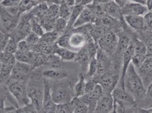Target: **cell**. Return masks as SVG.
Wrapping results in <instances>:
<instances>
[{
	"mask_svg": "<svg viewBox=\"0 0 152 113\" xmlns=\"http://www.w3.org/2000/svg\"><path fill=\"white\" fill-rule=\"evenodd\" d=\"M124 89L134 99L138 106L145 97L146 88L132 62L125 76Z\"/></svg>",
	"mask_w": 152,
	"mask_h": 113,
	"instance_id": "cell-1",
	"label": "cell"
},
{
	"mask_svg": "<svg viewBox=\"0 0 152 113\" xmlns=\"http://www.w3.org/2000/svg\"><path fill=\"white\" fill-rule=\"evenodd\" d=\"M114 113H140V107L133 97L118 84L112 92Z\"/></svg>",
	"mask_w": 152,
	"mask_h": 113,
	"instance_id": "cell-2",
	"label": "cell"
},
{
	"mask_svg": "<svg viewBox=\"0 0 152 113\" xmlns=\"http://www.w3.org/2000/svg\"><path fill=\"white\" fill-rule=\"evenodd\" d=\"M44 80L32 78L27 84L28 96L31 102L38 113H43V101L44 96Z\"/></svg>",
	"mask_w": 152,
	"mask_h": 113,
	"instance_id": "cell-3",
	"label": "cell"
},
{
	"mask_svg": "<svg viewBox=\"0 0 152 113\" xmlns=\"http://www.w3.org/2000/svg\"><path fill=\"white\" fill-rule=\"evenodd\" d=\"M6 83L10 94L17 102L19 107L25 106L31 103L28 94L25 81L13 80L9 78Z\"/></svg>",
	"mask_w": 152,
	"mask_h": 113,
	"instance_id": "cell-4",
	"label": "cell"
},
{
	"mask_svg": "<svg viewBox=\"0 0 152 113\" xmlns=\"http://www.w3.org/2000/svg\"><path fill=\"white\" fill-rule=\"evenodd\" d=\"M31 18L30 12L22 14L18 25L10 35V38L17 42L25 39L32 32Z\"/></svg>",
	"mask_w": 152,
	"mask_h": 113,
	"instance_id": "cell-5",
	"label": "cell"
},
{
	"mask_svg": "<svg viewBox=\"0 0 152 113\" xmlns=\"http://www.w3.org/2000/svg\"><path fill=\"white\" fill-rule=\"evenodd\" d=\"M118 35L111 30L106 31L99 38L97 45L109 56H114L119 42Z\"/></svg>",
	"mask_w": 152,
	"mask_h": 113,
	"instance_id": "cell-6",
	"label": "cell"
},
{
	"mask_svg": "<svg viewBox=\"0 0 152 113\" xmlns=\"http://www.w3.org/2000/svg\"><path fill=\"white\" fill-rule=\"evenodd\" d=\"M121 74L118 70L113 69L110 70L101 75L95 76V80L101 85L103 92L112 93L113 90L119 84Z\"/></svg>",
	"mask_w": 152,
	"mask_h": 113,
	"instance_id": "cell-7",
	"label": "cell"
},
{
	"mask_svg": "<svg viewBox=\"0 0 152 113\" xmlns=\"http://www.w3.org/2000/svg\"><path fill=\"white\" fill-rule=\"evenodd\" d=\"M51 93L54 102L56 104H60L70 102L75 96L74 89L69 85L63 83H58L51 88Z\"/></svg>",
	"mask_w": 152,
	"mask_h": 113,
	"instance_id": "cell-8",
	"label": "cell"
},
{
	"mask_svg": "<svg viewBox=\"0 0 152 113\" xmlns=\"http://www.w3.org/2000/svg\"><path fill=\"white\" fill-rule=\"evenodd\" d=\"M1 32L10 34L15 30L19 23L20 15L10 14L6 7L1 5Z\"/></svg>",
	"mask_w": 152,
	"mask_h": 113,
	"instance_id": "cell-9",
	"label": "cell"
},
{
	"mask_svg": "<svg viewBox=\"0 0 152 113\" xmlns=\"http://www.w3.org/2000/svg\"><path fill=\"white\" fill-rule=\"evenodd\" d=\"M88 32H83L78 30L73 33H70L69 38V49L78 51L83 47L91 38L89 37Z\"/></svg>",
	"mask_w": 152,
	"mask_h": 113,
	"instance_id": "cell-10",
	"label": "cell"
},
{
	"mask_svg": "<svg viewBox=\"0 0 152 113\" xmlns=\"http://www.w3.org/2000/svg\"><path fill=\"white\" fill-rule=\"evenodd\" d=\"M114 101L112 93L103 92L99 99L94 113H108L114 112Z\"/></svg>",
	"mask_w": 152,
	"mask_h": 113,
	"instance_id": "cell-11",
	"label": "cell"
},
{
	"mask_svg": "<svg viewBox=\"0 0 152 113\" xmlns=\"http://www.w3.org/2000/svg\"><path fill=\"white\" fill-rule=\"evenodd\" d=\"M33 70L31 64L17 61L10 78L13 80L25 81L27 76Z\"/></svg>",
	"mask_w": 152,
	"mask_h": 113,
	"instance_id": "cell-12",
	"label": "cell"
},
{
	"mask_svg": "<svg viewBox=\"0 0 152 113\" xmlns=\"http://www.w3.org/2000/svg\"><path fill=\"white\" fill-rule=\"evenodd\" d=\"M44 96L43 101V113H56L57 104L53 100L51 93V84L48 79H44Z\"/></svg>",
	"mask_w": 152,
	"mask_h": 113,
	"instance_id": "cell-13",
	"label": "cell"
},
{
	"mask_svg": "<svg viewBox=\"0 0 152 113\" xmlns=\"http://www.w3.org/2000/svg\"><path fill=\"white\" fill-rule=\"evenodd\" d=\"M136 70L147 89L152 83V56H148L141 66Z\"/></svg>",
	"mask_w": 152,
	"mask_h": 113,
	"instance_id": "cell-14",
	"label": "cell"
},
{
	"mask_svg": "<svg viewBox=\"0 0 152 113\" xmlns=\"http://www.w3.org/2000/svg\"><path fill=\"white\" fill-rule=\"evenodd\" d=\"M103 93V89L101 84H97L95 89L90 93L84 94L80 97L82 100L85 102L89 106V113L94 112L97 102Z\"/></svg>",
	"mask_w": 152,
	"mask_h": 113,
	"instance_id": "cell-15",
	"label": "cell"
},
{
	"mask_svg": "<svg viewBox=\"0 0 152 113\" xmlns=\"http://www.w3.org/2000/svg\"><path fill=\"white\" fill-rule=\"evenodd\" d=\"M121 12L123 16L125 15H142L144 16L149 12L145 5L129 1L121 8Z\"/></svg>",
	"mask_w": 152,
	"mask_h": 113,
	"instance_id": "cell-16",
	"label": "cell"
},
{
	"mask_svg": "<svg viewBox=\"0 0 152 113\" xmlns=\"http://www.w3.org/2000/svg\"><path fill=\"white\" fill-rule=\"evenodd\" d=\"M134 54V50H133V45L132 44H131L128 48L127 50L124 53L123 59H122V63H121V78L119 82V85L121 86V88L124 90V78L127 72L128 68L130 64V63L132 62V56Z\"/></svg>",
	"mask_w": 152,
	"mask_h": 113,
	"instance_id": "cell-17",
	"label": "cell"
},
{
	"mask_svg": "<svg viewBox=\"0 0 152 113\" xmlns=\"http://www.w3.org/2000/svg\"><path fill=\"white\" fill-rule=\"evenodd\" d=\"M109 56L101 49H98L96 56L98 63V72L96 75H101L111 69L112 62Z\"/></svg>",
	"mask_w": 152,
	"mask_h": 113,
	"instance_id": "cell-18",
	"label": "cell"
},
{
	"mask_svg": "<svg viewBox=\"0 0 152 113\" xmlns=\"http://www.w3.org/2000/svg\"><path fill=\"white\" fill-rule=\"evenodd\" d=\"M96 19L97 18L89 7H85L78 19H77L73 28H77L91 23H94Z\"/></svg>",
	"mask_w": 152,
	"mask_h": 113,
	"instance_id": "cell-19",
	"label": "cell"
},
{
	"mask_svg": "<svg viewBox=\"0 0 152 113\" xmlns=\"http://www.w3.org/2000/svg\"><path fill=\"white\" fill-rule=\"evenodd\" d=\"M124 19L128 25L136 32L145 29V22L142 15H125Z\"/></svg>",
	"mask_w": 152,
	"mask_h": 113,
	"instance_id": "cell-20",
	"label": "cell"
},
{
	"mask_svg": "<svg viewBox=\"0 0 152 113\" xmlns=\"http://www.w3.org/2000/svg\"><path fill=\"white\" fill-rule=\"evenodd\" d=\"M103 9L105 14L108 16L121 21L124 19L121 12V8L113 1L103 5Z\"/></svg>",
	"mask_w": 152,
	"mask_h": 113,
	"instance_id": "cell-21",
	"label": "cell"
},
{
	"mask_svg": "<svg viewBox=\"0 0 152 113\" xmlns=\"http://www.w3.org/2000/svg\"><path fill=\"white\" fill-rule=\"evenodd\" d=\"M58 45L56 43L50 44L43 41H40L35 45L30 46L31 51L39 52L46 55L55 54V50L56 49Z\"/></svg>",
	"mask_w": 152,
	"mask_h": 113,
	"instance_id": "cell-22",
	"label": "cell"
},
{
	"mask_svg": "<svg viewBox=\"0 0 152 113\" xmlns=\"http://www.w3.org/2000/svg\"><path fill=\"white\" fill-rule=\"evenodd\" d=\"M137 36L145 44L148 56H152V30H143L136 32Z\"/></svg>",
	"mask_w": 152,
	"mask_h": 113,
	"instance_id": "cell-23",
	"label": "cell"
},
{
	"mask_svg": "<svg viewBox=\"0 0 152 113\" xmlns=\"http://www.w3.org/2000/svg\"><path fill=\"white\" fill-rule=\"evenodd\" d=\"M15 62H1V84H4L10 78Z\"/></svg>",
	"mask_w": 152,
	"mask_h": 113,
	"instance_id": "cell-24",
	"label": "cell"
},
{
	"mask_svg": "<svg viewBox=\"0 0 152 113\" xmlns=\"http://www.w3.org/2000/svg\"><path fill=\"white\" fill-rule=\"evenodd\" d=\"M49 55L35 52L32 51V55L31 65L33 69H35L42 66L48 65L49 61Z\"/></svg>",
	"mask_w": 152,
	"mask_h": 113,
	"instance_id": "cell-25",
	"label": "cell"
},
{
	"mask_svg": "<svg viewBox=\"0 0 152 113\" xmlns=\"http://www.w3.org/2000/svg\"><path fill=\"white\" fill-rule=\"evenodd\" d=\"M55 54L59 56L62 61H75L76 58L77 52L69 49L63 48L58 46L55 50Z\"/></svg>",
	"mask_w": 152,
	"mask_h": 113,
	"instance_id": "cell-26",
	"label": "cell"
},
{
	"mask_svg": "<svg viewBox=\"0 0 152 113\" xmlns=\"http://www.w3.org/2000/svg\"><path fill=\"white\" fill-rule=\"evenodd\" d=\"M42 76L47 79L61 80L68 78V75L66 72L60 71L53 69L45 70L42 72Z\"/></svg>",
	"mask_w": 152,
	"mask_h": 113,
	"instance_id": "cell-27",
	"label": "cell"
},
{
	"mask_svg": "<svg viewBox=\"0 0 152 113\" xmlns=\"http://www.w3.org/2000/svg\"><path fill=\"white\" fill-rule=\"evenodd\" d=\"M56 19V18L52 15L48 11L47 13L39 22L42 25L45 32L52 31L54 30Z\"/></svg>",
	"mask_w": 152,
	"mask_h": 113,
	"instance_id": "cell-28",
	"label": "cell"
},
{
	"mask_svg": "<svg viewBox=\"0 0 152 113\" xmlns=\"http://www.w3.org/2000/svg\"><path fill=\"white\" fill-rule=\"evenodd\" d=\"M48 8L49 6L48 4L45 2H40L34 7L30 12V13L33 17L38 19L39 21L47 13Z\"/></svg>",
	"mask_w": 152,
	"mask_h": 113,
	"instance_id": "cell-29",
	"label": "cell"
},
{
	"mask_svg": "<svg viewBox=\"0 0 152 113\" xmlns=\"http://www.w3.org/2000/svg\"><path fill=\"white\" fill-rule=\"evenodd\" d=\"M84 7H85L83 5H77L73 7L69 18L68 20V26L65 32L70 31L72 28H73L77 19H78Z\"/></svg>",
	"mask_w": 152,
	"mask_h": 113,
	"instance_id": "cell-30",
	"label": "cell"
},
{
	"mask_svg": "<svg viewBox=\"0 0 152 113\" xmlns=\"http://www.w3.org/2000/svg\"><path fill=\"white\" fill-rule=\"evenodd\" d=\"M85 76L83 74H80L78 76V80L73 88L75 97H80L85 94Z\"/></svg>",
	"mask_w": 152,
	"mask_h": 113,
	"instance_id": "cell-31",
	"label": "cell"
},
{
	"mask_svg": "<svg viewBox=\"0 0 152 113\" xmlns=\"http://www.w3.org/2000/svg\"><path fill=\"white\" fill-rule=\"evenodd\" d=\"M73 101L75 104L73 113H89V106L87 105V104L85 102H83L80 99V97H75L73 98Z\"/></svg>",
	"mask_w": 152,
	"mask_h": 113,
	"instance_id": "cell-32",
	"label": "cell"
},
{
	"mask_svg": "<svg viewBox=\"0 0 152 113\" xmlns=\"http://www.w3.org/2000/svg\"><path fill=\"white\" fill-rule=\"evenodd\" d=\"M61 35L54 30L52 31L45 32L43 35L40 37V41L47 43L53 44L57 42V40Z\"/></svg>",
	"mask_w": 152,
	"mask_h": 113,
	"instance_id": "cell-33",
	"label": "cell"
},
{
	"mask_svg": "<svg viewBox=\"0 0 152 113\" xmlns=\"http://www.w3.org/2000/svg\"><path fill=\"white\" fill-rule=\"evenodd\" d=\"M17 61L20 62L29 63L31 64L32 55V51H19L17 50V52L14 54Z\"/></svg>",
	"mask_w": 152,
	"mask_h": 113,
	"instance_id": "cell-34",
	"label": "cell"
},
{
	"mask_svg": "<svg viewBox=\"0 0 152 113\" xmlns=\"http://www.w3.org/2000/svg\"><path fill=\"white\" fill-rule=\"evenodd\" d=\"M38 4V1L23 0L19 5V12L20 14L30 12Z\"/></svg>",
	"mask_w": 152,
	"mask_h": 113,
	"instance_id": "cell-35",
	"label": "cell"
},
{
	"mask_svg": "<svg viewBox=\"0 0 152 113\" xmlns=\"http://www.w3.org/2000/svg\"><path fill=\"white\" fill-rule=\"evenodd\" d=\"M139 106L142 109H149L152 107V83L146 89L145 97L139 104Z\"/></svg>",
	"mask_w": 152,
	"mask_h": 113,
	"instance_id": "cell-36",
	"label": "cell"
},
{
	"mask_svg": "<svg viewBox=\"0 0 152 113\" xmlns=\"http://www.w3.org/2000/svg\"><path fill=\"white\" fill-rule=\"evenodd\" d=\"M74 107H75V104H74V101L73 99L72 100L68 102L57 104L56 109V113H73Z\"/></svg>",
	"mask_w": 152,
	"mask_h": 113,
	"instance_id": "cell-37",
	"label": "cell"
},
{
	"mask_svg": "<svg viewBox=\"0 0 152 113\" xmlns=\"http://www.w3.org/2000/svg\"><path fill=\"white\" fill-rule=\"evenodd\" d=\"M68 26V20L61 17L57 18L54 31L57 32L60 35H62L66 31Z\"/></svg>",
	"mask_w": 152,
	"mask_h": 113,
	"instance_id": "cell-38",
	"label": "cell"
},
{
	"mask_svg": "<svg viewBox=\"0 0 152 113\" xmlns=\"http://www.w3.org/2000/svg\"><path fill=\"white\" fill-rule=\"evenodd\" d=\"M98 72V63L97 59L96 56L93 58L89 62L88 69L86 73V76L88 78H93L97 75Z\"/></svg>",
	"mask_w": 152,
	"mask_h": 113,
	"instance_id": "cell-39",
	"label": "cell"
},
{
	"mask_svg": "<svg viewBox=\"0 0 152 113\" xmlns=\"http://www.w3.org/2000/svg\"><path fill=\"white\" fill-rule=\"evenodd\" d=\"M31 22L32 25V31L37 34L40 37L42 36L45 32L42 25H41V24L38 21V19H36L35 18L32 16Z\"/></svg>",
	"mask_w": 152,
	"mask_h": 113,
	"instance_id": "cell-40",
	"label": "cell"
},
{
	"mask_svg": "<svg viewBox=\"0 0 152 113\" xmlns=\"http://www.w3.org/2000/svg\"><path fill=\"white\" fill-rule=\"evenodd\" d=\"M73 7H70L65 3H64L61 5H60L59 17L63 18L68 20L69 18Z\"/></svg>",
	"mask_w": 152,
	"mask_h": 113,
	"instance_id": "cell-41",
	"label": "cell"
},
{
	"mask_svg": "<svg viewBox=\"0 0 152 113\" xmlns=\"http://www.w3.org/2000/svg\"><path fill=\"white\" fill-rule=\"evenodd\" d=\"M18 42H17L12 38H10L4 50L2 51L14 54L18 50Z\"/></svg>",
	"mask_w": 152,
	"mask_h": 113,
	"instance_id": "cell-42",
	"label": "cell"
},
{
	"mask_svg": "<svg viewBox=\"0 0 152 113\" xmlns=\"http://www.w3.org/2000/svg\"><path fill=\"white\" fill-rule=\"evenodd\" d=\"M148 56H143L137 54H133L132 59V63L136 69L140 68L144 62L145 61Z\"/></svg>",
	"mask_w": 152,
	"mask_h": 113,
	"instance_id": "cell-43",
	"label": "cell"
},
{
	"mask_svg": "<svg viewBox=\"0 0 152 113\" xmlns=\"http://www.w3.org/2000/svg\"><path fill=\"white\" fill-rule=\"evenodd\" d=\"M26 41L30 46L35 45L40 42V37L37 34L32 31L26 38H25Z\"/></svg>",
	"mask_w": 152,
	"mask_h": 113,
	"instance_id": "cell-44",
	"label": "cell"
},
{
	"mask_svg": "<svg viewBox=\"0 0 152 113\" xmlns=\"http://www.w3.org/2000/svg\"><path fill=\"white\" fill-rule=\"evenodd\" d=\"M98 82L95 79H89L86 82L85 88V94H88L91 92L98 84Z\"/></svg>",
	"mask_w": 152,
	"mask_h": 113,
	"instance_id": "cell-45",
	"label": "cell"
},
{
	"mask_svg": "<svg viewBox=\"0 0 152 113\" xmlns=\"http://www.w3.org/2000/svg\"><path fill=\"white\" fill-rule=\"evenodd\" d=\"M23 0H3L1 1V5L5 7H18Z\"/></svg>",
	"mask_w": 152,
	"mask_h": 113,
	"instance_id": "cell-46",
	"label": "cell"
},
{
	"mask_svg": "<svg viewBox=\"0 0 152 113\" xmlns=\"http://www.w3.org/2000/svg\"><path fill=\"white\" fill-rule=\"evenodd\" d=\"M0 36H1V51H2L4 50L10 38V34L5 33L4 32H0Z\"/></svg>",
	"mask_w": 152,
	"mask_h": 113,
	"instance_id": "cell-47",
	"label": "cell"
},
{
	"mask_svg": "<svg viewBox=\"0 0 152 113\" xmlns=\"http://www.w3.org/2000/svg\"><path fill=\"white\" fill-rule=\"evenodd\" d=\"M48 12L55 18H58L60 13V5L54 3L51 4L50 5H49Z\"/></svg>",
	"mask_w": 152,
	"mask_h": 113,
	"instance_id": "cell-48",
	"label": "cell"
},
{
	"mask_svg": "<svg viewBox=\"0 0 152 113\" xmlns=\"http://www.w3.org/2000/svg\"><path fill=\"white\" fill-rule=\"evenodd\" d=\"M145 22V29L152 30V12H149L144 16Z\"/></svg>",
	"mask_w": 152,
	"mask_h": 113,
	"instance_id": "cell-49",
	"label": "cell"
},
{
	"mask_svg": "<svg viewBox=\"0 0 152 113\" xmlns=\"http://www.w3.org/2000/svg\"><path fill=\"white\" fill-rule=\"evenodd\" d=\"M114 2H115L118 5H119L122 8L125 5H126L128 2H129L128 0H113Z\"/></svg>",
	"mask_w": 152,
	"mask_h": 113,
	"instance_id": "cell-50",
	"label": "cell"
},
{
	"mask_svg": "<svg viewBox=\"0 0 152 113\" xmlns=\"http://www.w3.org/2000/svg\"><path fill=\"white\" fill-rule=\"evenodd\" d=\"M112 1L113 0H94L92 4L95 5H105Z\"/></svg>",
	"mask_w": 152,
	"mask_h": 113,
	"instance_id": "cell-51",
	"label": "cell"
},
{
	"mask_svg": "<svg viewBox=\"0 0 152 113\" xmlns=\"http://www.w3.org/2000/svg\"><path fill=\"white\" fill-rule=\"evenodd\" d=\"M146 7H147L149 12L152 11V0H146L145 2Z\"/></svg>",
	"mask_w": 152,
	"mask_h": 113,
	"instance_id": "cell-52",
	"label": "cell"
},
{
	"mask_svg": "<svg viewBox=\"0 0 152 113\" xmlns=\"http://www.w3.org/2000/svg\"><path fill=\"white\" fill-rule=\"evenodd\" d=\"M140 113H152V107L149 108V109L140 108Z\"/></svg>",
	"mask_w": 152,
	"mask_h": 113,
	"instance_id": "cell-53",
	"label": "cell"
},
{
	"mask_svg": "<svg viewBox=\"0 0 152 113\" xmlns=\"http://www.w3.org/2000/svg\"><path fill=\"white\" fill-rule=\"evenodd\" d=\"M65 3L70 7H74L75 5V0H65Z\"/></svg>",
	"mask_w": 152,
	"mask_h": 113,
	"instance_id": "cell-54",
	"label": "cell"
},
{
	"mask_svg": "<svg viewBox=\"0 0 152 113\" xmlns=\"http://www.w3.org/2000/svg\"><path fill=\"white\" fill-rule=\"evenodd\" d=\"M94 1V0H83L82 5H83L84 7H86V6H88L89 5L91 4Z\"/></svg>",
	"mask_w": 152,
	"mask_h": 113,
	"instance_id": "cell-55",
	"label": "cell"
},
{
	"mask_svg": "<svg viewBox=\"0 0 152 113\" xmlns=\"http://www.w3.org/2000/svg\"><path fill=\"white\" fill-rule=\"evenodd\" d=\"M39 3L40 2H45L47 4H53L54 0H38Z\"/></svg>",
	"mask_w": 152,
	"mask_h": 113,
	"instance_id": "cell-56",
	"label": "cell"
},
{
	"mask_svg": "<svg viewBox=\"0 0 152 113\" xmlns=\"http://www.w3.org/2000/svg\"><path fill=\"white\" fill-rule=\"evenodd\" d=\"M53 3L58 5H61V4L65 3V0H54Z\"/></svg>",
	"mask_w": 152,
	"mask_h": 113,
	"instance_id": "cell-57",
	"label": "cell"
},
{
	"mask_svg": "<svg viewBox=\"0 0 152 113\" xmlns=\"http://www.w3.org/2000/svg\"><path fill=\"white\" fill-rule=\"evenodd\" d=\"M83 0H75V5H82Z\"/></svg>",
	"mask_w": 152,
	"mask_h": 113,
	"instance_id": "cell-58",
	"label": "cell"
},
{
	"mask_svg": "<svg viewBox=\"0 0 152 113\" xmlns=\"http://www.w3.org/2000/svg\"><path fill=\"white\" fill-rule=\"evenodd\" d=\"M146 1V0H140V2H141V4H144V5H145Z\"/></svg>",
	"mask_w": 152,
	"mask_h": 113,
	"instance_id": "cell-59",
	"label": "cell"
},
{
	"mask_svg": "<svg viewBox=\"0 0 152 113\" xmlns=\"http://www.w3.org/2000/svg\"><path fill=\"white\" fill-rule=\"evenodd\" d=\"M3 1V0H1V1Z\"/></svg>",
	"mask_w": 152,
	"mask_h": 113,
	"instance_id": "cell-60",
	"label": "cell"
},
{
	"mask_svg": "<svg viewBox=\"0 0 152 113\" xmlns=\"http://www.w3.org/2000/svg\"></svg>",
	"mask_w": 152,
	"mask_h": 113,
	"instance_id": "cell-61",
	"label": "cell"
}]
</instances>
